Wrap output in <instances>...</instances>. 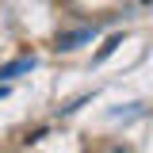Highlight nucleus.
<instances>
[{"mask_svg": "<svg viewBox=\"0 0 153 153\" xmlns=\"http://www.w3.org/2000/svg\"><path fill=\"white\" fill-rule=\"evenodd\" d=\"M0 96H8V88H0Z\"/></svg>", "mask_w": 153, "mask_h": 153, "instance_id": "1", "label": "nucleus"}]
</instances>
